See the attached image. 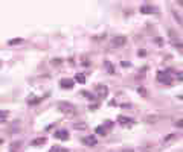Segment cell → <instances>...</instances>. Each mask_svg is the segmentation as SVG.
<instances>
[{
    "mask_svg": "<svg viewBox=\"0 0 183 152\" xmlns=\"http://www.w3.org/2000/svg\"><path fill=\"white\" fill-rule=\"evenodd\" d=\"M57 108H58L63 114H66V116H75V114H76L75 107H73L72 103H69V102H58V103H57Z\"/></svg>",
    "mask_w": 183,
    "mask_h": 152,
    "instance_id": "obj_1",
    "label": "cell"
},
{
    "mask_svg": "<svg viewBox=\"0 0 183 152\" xmlns=\"http://www.w3.org/2000/svg\"><path fill=\"white\" fill-rule=\"evenodd\" d=\"M157 81L165 84V85H171L172 79H171V76H169V73H166V71H159L157 73Z\"/></svg>",
    "mask_w": 183,
    "mask_h": 152,
    "instance_id": "obj_2",
    "label": "cell"
},
{
    "mask_svg": "<svg viewBox=\"0 0 183 152\" xmlns=\"http://www.w3.org/2000/svg\"><path fill=\"white\" fill-rule=\"evenodd\" d=\"M125 43H127V38H125L124 35H118V37H114V38L111 40V47L119 49V47H122Z\"/></svg>",
    "mask_w": 183,
    "mask_h": 152,
    "instance_id": "obj_3",
    "label": "cell"
},
{
    "mask_svg": "<svg viewBox=\"0 0 183 152\" xmlns=\"http://www.w3.org/2000/svg\"><path fill=\"white\" fill-rule=\"evenodd\" d=\"M95 91H96L98 97H105V96L108 94V88H107V85H102V84L95 85Z\"/></svg>",
    "mask_w": 183,
    "mask_h": 152,
    "instance_id": "obj_4",
    "label": "cell"
},
{
    "mask_svg": "<svg viewBox=\"0 0 183 152\" xmlns=\"http://www.w3.org/2000/svg\"><path fill=\"white\" fill-rule=\"evenodd\" d=\"M162 117L160 114H148V116H145V122L147 123H157L159 120H162Z\"/></svg>",
    "mask_w": 183,
    "mask_h": 152,
    "instance_id": "obj_5",
    "label": "cell"
},
{
    "mask_svg": "<svg viewBox=\"0 0 183 152\" xmlns=\"http://www.w3.org/2000/svg\"><path fill=\"white\" fill-rule=\"evenodd\" d=\"M53 137L58 138V140H69V133H67L66 129H58L55 134H53Z\"/></svg>",
    "mask_w": 183,
    "mask_h": 152,
    "instance_id": "obj_6",
    "label": "cell"
},
{
    "mask_svg": "<svg viewBox=\"0 0 183 152\" xmlns=\"http://www.w3.org/2000/svg\"><path fill=\"white\" fill-rule=\"evenodd\" d=\"M73 129L75 131H87V128H89V125H87L86 122H83V120H79V122H73Z\"/></svg>",
    "mask_w": 183,
    "mask_h": 152,
    "instance_id": "obj_7",
    "label": "cell"
},
{
    "mask_svg": "<svg viewBox=\"0 0 183 152\" xmlns=\"http://www.w3.org/2000/svg\"><path fill=\"white\" fill-rule=\"evenodd\" d=\"M83 143L84 144H87V146H96V143H98V140H96V137H93V135H87V137H84L83 138Z\"/></svg>",
    "mask_w": 183,
    "mask_h": 152,
    "instance_id": "obj_8",
    "label": "cell"
},
{
    "mask_svg": "<svg viewBox=\"0 0 183 152\" xmlns=\"http://www.w3.org/2000/svg\"><path fill=\"white\" fill-rule=\"evenodd\" d=\"M22 140H15V142H12L11 143V146H9V152H20L22 151Z\"/></svg>",
    "mask_w": 183,
    "mask_h": 152,
    "instance_id": "obj_9",
    "label": "cell"
},
{
    "mask_svg": "<svg viewBox=\"0 0 183 152\" xmlns=\"http://www.w3.org/2000/svg\"><path fill=\"white\" fill-rule=\"evenodd\" d=\"M60 85H61V88H67V90H70V88L73 87V81H72V79L64 78V79H61V81H60Z\"/></svg>",
    "mask_w": 183,
    "mask_h": 152,
    "instance_id": "obj_10",
    "label": "cell"
},
{
    "mask_svg": "<svg viewBox=\"0 0 183 152\" xmlns=\"http://www.w3.org/2000/svg\"><path fill=\"white\" fill-rule=\"evenodd\" d=\"M46 142H47L46 137H37V138H34V140L31 142V146H43Z\"/></svg>",
    "mask_w": 183,
    "mask_h": 152,
    "instance_id": "obj_11",
    "label": "cell"
},
{
    "mask_svg": "<svg viewBox=\"0 0 183 152\" xmlns=\"http://www.w3.org/2000/svg\"><path fill=\"white\" fill-rule=\"evenodd\" d=\"M104 67H105L108 75H114V67H113V64L108 61V59H105V61H104Z\"/></svg>",
    "mask_w": 183,
    "mask_h": 152,
    "instance_id": "obj_12",
    "label": "cell"
},
{
    "mask_svg": "<svg viewBox=\"0 0 183 152\" xmlns=\"http://www.w3.org/2000/svg\"><path fill=\"white\" fill-rule=\"evenodd\" d=\"M118 122L121 123V125H131L133 123V119H130V117H125V116H119L118 117Z\"/></svg>",
    "mask_w": 183,
    "mask_h": 152,
    "instance_id": "obj_13",
    "label": "cell"
},
{
    "mask_svg": "<svg viewBox=\"0 0 183 152\" xmlns=\"http://www.w3.org/2000/svg\"><path fill=\"white\" fill-rule=\"evenodd\" d=\"M154 11H156V8H153V6H150V5L140 6V12H142V14H153Z\"/></svg>",
    "mask_w": 183,
    "mask_h": 152,
    "instance_id": "obj_14",
    "label": "cell"
},
{
    "mask_svg": "<svg viewBox=\"0 0 183 152\" xmlns=\"http://www.w3.org/2000/svg\"><path fill=\"white\" fill-rule=\"evenodd\" d=\"M172 15H174V18L177 20V22L182 24V28H183V17H182V15H180V14H179V12L175 11V9H172Z\"/></svg>",
    "mask_w": 183,
    "mask_h": 152,
    "instance_id": "obj_15",
    "label": "cell"
},
{
    "mask_svg": "<svg viewBox=\"0 0 183 152\" xmlns=\"http://www.w3.org/2000/svg\"><path fill=\"white\" fill-rule=\"evenodd\" d=\"M96 134L105 137V135H107V129H105V126H98V128H96Z\"/></svg>",
    "mask_w": 183,
    "mask_h": 152,
    "instance_id": "obj_16",
    "label": "cell"
},
{
    "mask_svg": "<svg viewBox=\"0 0 183 152\" xmlns=\"http://www.w3.org/2000/svg\"><path fill=\"white\" fill-rule=\"evenodd\" d=\"M75 79H76V81H78V82H81V84H84V82H86V76H84L83 73H76Z\"/></svg>",
    "mask_w": 183,
    "mask_h": 152,
    "instance_id": "obj_17",
    "label": "cell"
},
{
    "mask_svg": "<svg viewBox=\"0 0 183 152\" xmlns=\"http://www.w3.org/2000/svg\"><path fill=\"white\" fill-rule=\"evenodd\" d=\"M137 93H139L140 96H144V97H148V91H147L144 87H139V88H137Z\"/></svg>",
    "mask_w": 183,
    "mask_h": 152,
    "instance_id": "obj_18",
    "label": "cell"
},
{
    "mask_svg": "<svg viewBox=\"0 0 183 152\" xmlns=\"http://www.w3.org/2000/svg\"><path fill=\"white\" fill-rule=\"evenodd\" d=\"M175 135H177V134H169V135H166V137L163 138V143H168V142H171L172 138H175Z\"/></svg>",
    "mask_w": 183,
    "mask_h": 152,
    "instance_id": "obj_19",
    "label": "cell"
},
{
    "mask_svg": "<svg viewBox=\"0 0 183 152\" xmlns=\"http://www.w3.org/2000/svg\"><path fill=\"white\" fill-rule=\"evenodd\" d=\"M23 40L22 38H14V40H9V44L12 46V44H18V43H22Z\"/></svg>",
    "mask_w": 183,
    "mask_h": 152,
    "instance_id": "obj_20",
    "label": "cell"
},
{
    "mask_svg": "<svg viewBox=\"0 0 183 152\" xmlns=\"http://www.w3.org/2000/svg\"><path fill=\"white\" fill-rule=\"evenodd\" d=\"M81 94H83V96H86L87 99H95V97L92 96V93H89V91H81Z\"/></svg>",
    "mask_w": 183,
    "mask_h": 152,
    "instance_id": "obj_21",
    "label": "cell"
},
{
    "mask_svg": "<svg viewBox=\"0 0 183 152\" xmlns=\"http://www.w3.org/2000/svg\"><path fill=\"white\" fill-rule=\"evenodd\" d=\"M6 117H8V111L3 110V111H2V123H5V119H6Z\"/></svg>",
    "mask_w": 183,
    "mask_h": 152,
    "instance_id": "obj_22",
    "label": "cell"
},
{
    "mask_svg": "<svg viewBox=\"0 0 183 152\" xmlns=\"http://www.w3.org/2000/svg\"><path fill=\"white\" fill-rule=\"evenodd\" d=\"M174 125H175V126H177V128H183V119H180V120H177V122H175Z\"/></svg>",
    "mask_w": 183,
    "mask_h": 152,
    "instance_id": "obj_23",
    "label": "cell"
},
{
    "mask_svg": "<svg viewBox=\"0 0 183 152\" xmlns=\"http://www.w3.org/2000/svg\"><path fill=\"white\" fill-rule=\"evenodd\" d=\"M49 152H61V148L60 146H52Z\"/></svg>",
    "mask_w": 183,
    "mask_h": 152,
    "instance_id": "obj_24",
    "label": "cell"
},
{
    "mask_svg": "<svg viewBox=\"0 0 183 152\" xmlns=\"http://www.w3.org/2000/svg\"><path fill=\"white\" fill-rule=\"evenodd\" d=\"M113 126V122L111 120H105V128H111Z\"/></svg>",
    "mask_w": 183,
    "mask_h": 152,
    "instance_id": "obj_25",
    "label": "cell"
},
{
    "mask_svg": "<svg viewBox=\"0 0 183 152\" xmlns=\"http://www.w3.org/2000/svg\"><path fill=\"white\" fill-rule=\"evenodd\" d=\"M52 64H53V65H58V64H61V59H58V58H57V59H52Z\"/></svg>",
    "mask_w": 183,
    "mask_h": 152,
    "instance_id": "obj_26",
    "label": "cell"
},
{
    "mask_svg": "<svg viewBox=\"0 0 183 152\" xmlns=\"http://www.w3.org/2000/svg\"><path fill=\"white\" fill-rule=\"evenodd\" d=\"M177 79L179 81H183V71H179L177 73Z\"/></svg>",
    "mask_w": 183,
    "mask_h": 152,
    "instance_id": "obj_27",
    "label": "cell"
},
{
    "mask_svg": "<svg viewBox=\"0 0 183 152\" xmlns=\"http://www.w3.org/2000/svg\"><path fill=\"white\" fill-rule=\"evenodd\" d=\"M83 65H89V59H87V58L83 59Z\"/></svg>",
    "mask_w": 183,
    "mask_h": 152,
    "instance_id": "obj_28",
    "label": "cell"
},
{
    "mask_svg": "<svg viewBox=\"0 0 183 152\" xmlns=\"http://www.w3.org/2000/svg\"><path fill=\"white\" fill-rule=\"evenodd\" d=\"M122 152H134V151H133V149H124Z\"/></svg>",
    "mask_w": 183,
    "mask_h": 152,
    "instance_id": "obj_29",
    "label": "cell"
},
{
    "mask_svg": "<svg viewBox=\"0 0 183 152\" xmlns=\"http://www.w3.org/2000/svg\"><path fill=\"white\" fill-rule=\"evenodd\" d=\"M61 152H70V151H67V149H61Z\"/></svg>",
    "mask_w": 183,
    "mask_h": 152,
    "instance_id": "obj_30",
    "label": "cell"
}]
</instances>
